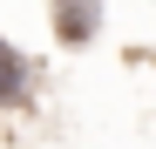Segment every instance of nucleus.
Wrapping results in <instances>:
<instances>
[{"label":"nucleus","mask_w":156,"mask_h":149,"mask_svg":"<svg viewBox=\"0 0 156 149\" xmlns=\"http://www.w3.org/2000/svg\"><path fill=\"white\" fill-rule=\"evenodd\" d=\"M41 102V61L0 34V115H20Z\"/></svg>","instance_id":"f257e3e1"},{"label":"nucleus","mask_w":156,"mask_h":149,"mask_svg":"<svg viewBox=\"0 0 156 149\" xmlns=\"http://www.w3.org/2000/svg\"><path fill=\"white\" fill-rule=\"evenodd\" d=\"M48 20H55V34H61L68 47H88V41L102 34V0H55Z\"/></svg>","instance_id":"f03ea898"}]
</instances>
